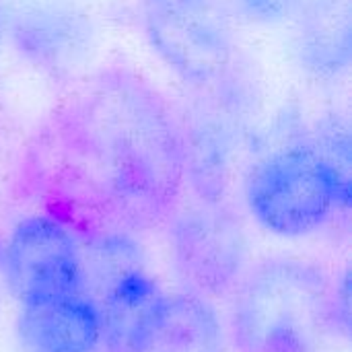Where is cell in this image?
<instances>
[{
  "label": "cell",
  "instance_id": "11",
  "mask_svg": "<svg viewBox=\"0 0 352 352\" xmlns=\"http://www.w3.org/2000/svg\"><path fill=\"white\" fill-rule=\"evenodd\" d=\"M134 352H225L223 324L202 297L163 295Z\"/></svg>",
  "mask_w": 352,
  "mask_h": 352
},
{
  "label": "cell",
  "instance_id": "9",
  "mask_svg": "<svg viewBox=\"0 0 352 352\" xmlns=\"http://www.w3.org/2000/svg\"><path fill=\"white\" fill-rule=\"evenodd\" d=\"M16 342L23 352H95L101 346V314L87 295L21 303Z\"/></svg>",
  "mask_w": 352,
  "mask_h": 352
},
{
  "label": "cell",
  "instance_id": "7",
  "mask_svg": "<svg viewBox=\"0 0 352 352\" xmlns=\"http://www.w3.org/2000/svg\"><path fill=\"white\" fill-rule=\"evenodd\" d=\"M4 274L19 303L82 295L78 237L50 214L27 217L6 239Z\"/></svg>",
  "mask_w": 352,
  "mask_h": 352
},
{
  "label": "cell",
  "instance_id": "10",
  "mask_svg": "<svg viewBox=\"0 0 352 352\" xmlns=\"http://www.w3.org/2000/svg\"><path fill=\"white\" fill-rule=\"evenodd\" d=\"M293 21L297 64L316 80L344 78L352 62L351 0H307Z\"/></svg>",
  "mask_w": 352,
  "mask_h": 352
},
{
  "label": "cell",
  "instance_id": "2",
  "mask_svg": "<svg viewBox=\"0 0 352 352\" xmlns=\"http://www.w3.org/2000/svg\"><path fill=\"white\" fill-rule=\"evenodd\" d=\"M332 289L328 274L314 262H262L235 287V352H318L332 330Z\"/></svg>",
  "mask_w": 352,
  "mask_h": 352
},
{
  "label": "cell",
  "instance_id": "15",
  "mask_svg": "<svg viewBox=\"0 0 352 352\" xmlns=\"http://www.w3.org/2000/svg\"><path fill=\"white\" fill-rule=\"evenodd\" d=\"M2 35H4V16H2V8H0V41H2Z\"/></svg>",
  "mask_w": 352,
  "mask_h": 352
},
{
  "label": "cell",
  "instance_id": "5",
  "mask_svg": "<svg viewBox=\"0 0 352 352\" xmlns=\"http://www.w3.org/2000/svg\"><path fill=\"white\" fill-rule=\"evenodd\" d=\"M233 16L227 0H138L151 52L188 89H202L237 64Z\"/></svg>",
  "mask_w": 352,
  "mask_h": 352
},
{
  "label": "cell",
  "instance_id": "4",
  "mask_svg": "<svg viewBox=\"0 0 352 352\" xmlns=\"http://www.w3.org/2000/svg\"><path fill=\"white\" fill-rule=\"evenodd\" d=\"M188 91L190 97L175 107L186 186L198 202H225L239 148L260 109V85L239 58L219 80Z\"/></svg>",
  "mask_w": 352,
  "mask_h": 352
},
{
  "label": "cell",
  "instance_id": "8",
  "mask_svg": "<svg viewBox=\"0 0 352 352\" xmlns=\"http://www.w3.org/2000/svg\"><path fill=\"white\" fill-rule=\"evenodd\" d=\"M14 54L50 78H74L95 47L91 19L64 0H27L6 19Z\"/></svg>",
  "mask_w": 352,
  "mask_h": 352
},
{
  "label": "cell",
  "instance_id": "13",
  "mask_svg": "<svg viewBox=\"0 0 352 352\" xmlns=\"http://www.w3.org/2000/svg\"><path fill=\"white\" fill-rule=\"evenodd\" d=\"M233 14L254 25L274 27L293 21L307 0H227Z\"/></svg>",
  "mask_w": 352,
  "mask_h": 352
},
{
  "label": "cell",
  "instance_id": "3",
  "mask_svg": "<svg viewBox=\"0 0 352 352\" xmlns=\"http://www.w3.org/2000/svg\"><path fill=\"white\" fill-rule=\"evenodd\" d=\"M243 198L250 214L268 233L305 237L349 208L351 169L334 163L309 136H301L250 167Z\"/></svg>",
  "mask_w": 352,
  "mask_h": 352
},
{
  "label": "cell",
  "instance_id": "12",
  "mask_svg": "<svg viewBox=\"0 0 352 352\" xmlns=\"http://www.w3.org/2000/svg\"><path fill=\"white\" fill-rule=\"evenodd\" d=\"M157 280L142 268L122 276L97 301L101 314V344L107 352H134L155 307L163 299Z\"/></svg>",
  "mask_w": 352,
  "mask_h": 352
},
{
  "label": "cell",
  "instance_id": "14",
  "mask_svg": "<svg viewBox=\"0 0 352 352\" xmlns=\"http://www.w3.org/2000/svg\"><path fill=\"white\" fill-rule=\"evenodd\" d=\"M351 328V276L349 270L332 289V330L349 336Z\"/></svg>",
  "mask_w": 352,
  "mask_h": 352
},
{
  "label": "cell",
  "instance_id": "6",
  "mask_svg": "<svg viewBox=\"0 0 352 352\" xmlns=\"http://www.w3.org/2000/svg\"><path fill=\"white\" fill-rule=\"evenodd\" d=\"M169 252L186 293L206 301L235 291L248 241L241 219L225 202H198L171 217Z\"/></svg>",
  "mask_w": 352,
  "mask_h": 352
},
{
  "label": "cell",
  "instance_id": "1",
  "mask_svg": "<svg viewBox=\"0 0 352 352\" xmlns=\"http://www.w3.org/2000/svg\"><path fill=\"white\" fill-rule=\"evenodd\" d=\"M19 186L78 237L167 225L186 188L175 105L130 66L80 72L31 132Z\"/></svg>",
  "mask_w": 352,
  "mask_h": 352
}]
</instances>
